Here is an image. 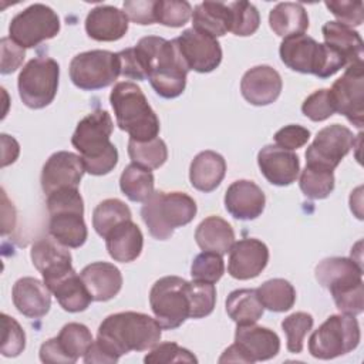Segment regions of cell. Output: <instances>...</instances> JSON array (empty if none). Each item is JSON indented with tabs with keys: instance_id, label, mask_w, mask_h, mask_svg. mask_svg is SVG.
I'll return each instance as SVG.
<instances>
[{
	"instance_id": "cell-1",
	"label": "cell",
	"mask_w": 364,
	"mask_h": 364,
	"mask_svg": "<svg viewBox=\"0 0 364 364\" xmlns=\"http://www.w3.org/2000/svg\"><path fill=\"white\" fill-rule=\"evenodd\" d=\"M132 48L145 80H149L158 95L169 100L183 92L189 68L182 60L175 40L148 36L142 37Z\"/></svg>"
},
{
	"instance_id": "cell-2",
	"label": "cell",
	"mask_w": 364,
	"mask_h": 364,
	"mask_svg": "<svg viewBox=\"0 0 364 364\" xmlns=\"http://www.w3.org/2000/svg\"><path fill=\"white\" fill-rule=\"evenodd\" d=\"M162 327L148 314L121 311L102 320L97 333V343L117 361L129 351H145L155 347Z\"/></svg>"
},
{
	"instance_id": "cell-3",
	"label": "cell",
	"mask_w": 364,
	"mask_h": 364,
	"mask_svg": "<svg viewBox=\"0 0 364 364\" xmlns=\"http://www.w3.org/2000/svg\"><path fill=\"white\" fill-rule=\"evenodd\" d=\"M112 129L111 115L104 109L92 111L77 124L71 144L80 152L85 172L100 176L115 168L118 151L109 141Z\"/></svg>"
},
{
	"instance_id": "cell-4",
	"label": "cell",
	"mask_w": 364,
	"mask_h": 364,
	"mask_svg": "<svg viewBox=\"0 0 364 364\" xmlns=\"http://www.w3.org/2000/svg\"><path fill=\"white\" fill-rule=\"evenodd\" d=\"M117 125L129 134L131 139L148 141L159 134V119L148 104L142 90L129 81L114 85L109 94Z\"/></svg>"
},
{
	"instance_id": "cell-5",
	"label": "cell",
	"mask_w": 364,
	"mask_h": 364,
	"mask_svg": "<svg viewBox=\"0 0 364 364\" xmlns=\"http://www.w3.org/2000/svg\"><path fill=\"white\" fill-rule=\"evenodd\" d=\"M279 54L284 65L301 74H313L318 78H328L347 67L346 60L324 43H317L307 34L284 37Z\"/></svg>"
},
{
	"instance_id": "cell-6",
	"label": "cell",
	"mask_w": 364,
	"mask_h": 364,
	"mask_svg": "<svg viewBox=\"0 0 364 364\" xmlns=\"http://www.w3.org/2000/svg\"><path fill=\"white\" fill-rule=\"evenodd\" d=\"M196 215L195 200L183 192H154L142 205L141 216L152 237L169 239L176 228L185 226Z\"/></svg>"
},
{
	"instance_id": "cell-7",
	"label": "cell",
	"mask_w": 364,
	"mask_h": 364,
	"mask_svg": "<svg viewBox=\"0 0 364 364\" xmlns=\"http://www.w3.org/2000/svg\"><path fill=\"white\" fill-rule=\"evenodd\" d=\"M47 209L51 237L73 249L85 243L88 230L84 222V202L78 188H63L47 195Z\"/></svg>"
},
{
	"instance_id": "cell-8",
	"label": "cell",
	"mask_w": 364,
	"mask_h": 364,
	"mask_svg": "<svg viewBox=\"0 0 364 364\" xmlns=\"http://www.w3.org/2000/svg\"><path fill=\"white\" fill-rule=\"evenodd\" d=\"M361 333L354 316H330L309 338V351L320 360H331L357 348Z\"/></svg>"
},
{
	"instance_id": "cell-9",
	"label": "cell",
	"mask_w": 364,
	"mask_h": 364,
	"mask_svg": "<svg viewBox=\"0 0 364 364\" xmlns=\"http://www.w3.org/2000/svg\"><path fill=\"white\" fill-rule=\"evenodd\" d=\"M60 67L50 57H36L20 71L17 87L21 101L33 109L53 102L58 88Z\"/></svg>"
},
{
	"instance_id": "cell-10",
	"label": "cell",
	"mask_w": 364,
	"mask_h": 364,
	"mask_svg": "<svg viewBox=\"0 0 364 364\" xmlns=\"http://www.w3.org/2000/svg\"><path fill=\"white\" fill-rule=\"evenodd\" d=\"M188 282L178 276H165L154 283L149 291L151 310L165 330L178 328L189 317Z\"/></svg>"
},
{
	"instance_id": "cell-11",
	"label": "cell",
	"mask_w": 364,
	"mask_h": 364,
	"mask_svg": "<svg viewBox=\"0 0 364 364\" xmlns=\"http://www.w3.org/2000/svg\"><path fill=\"white\" fill-rule=\"evenodd\" d=\"M121 75L117 53L91 50L77 54L70 63V78L75 87L94 91L111 85Z\"/></svg>"
},
{
	"instance_id": "cell-12",
	"label": "cell",
	"mask_w": 364,
	"mask_h": 364,
	"mask_svg": "<svg viewBox=\"0 0 364 364\" xmlns=\"http://www.w3.org/2000/svg\"><path fill=\"white\" fill-rule=\"evenodd\" d=\"M60 31L57 13L41 3H34L16 14L9 26L10 38L23 48H33L55 37Z\"/></svg>"
},
{
	"instance_id": "cell-13",
	"label": "cell",
	"mask_w": 364,
	"mask_h": 364,
	"mask_svg": "<svg viewBox=\"0 0 364 364\" xmlns=\"http://www.w3.org/2000/svg\"><path fill=\"white\" fill-rule=\"evenodd\" d=\"M354 145L355 136L347 127L340 124L324 127L306 151V165L334 171Z\"/></svg>"
},
{
	"instance_id": "cell-14",
	"label": "cell",
	"mask_w": 364,
	"mask_h": 364,
	"mask_svg": "<svg viewBox=\"0 0 364 364\" xmlns=\"http://www.w3.org/2000/svg\"><path fill=\"white\" fill-rule=\"evenodd\" d=\"M336 112L344 115L358 129L364 119V65L363 61L347 65L344 74L330 90Z\"/></svg>"
},
{
	"instance_id": "cell-15",
	"label": "cell",
	"mask_w": 364,
	"mask_h": 364,
	"mask_svg": "<svg viewBox=\"0 0 364 364\" xmlns=\"http://www.w3.org/2000/svg\"><path fill=\"white\" fill-rule=\"evenodd\" d=\"M92 343V334L87 326L68 323L60 330L57 337L48 338L41 344L40 360L43 363L73 364L85 355Z\"/></svg>"
},
{
	"instance_id": "cell-16",
	"label": "cell",
	"mask_w": 364,
	"mask_h": 364,
	"mask_svg": "<svg viewBox=\"0 0 364 364\" xmlns=\"http://www.w3.org/2000/svg\"><path fill=\"white\" fill-rule=\"evenodd\" d=\"M173 40L189 70L196 73H210L219 67L222 61V48L215 37L195 28H188Z\"/></svg>"
},
{
	"instance_id": "cell-17",
	"label": "cell",
	"mask_w": 364,
	"mask_h": 364,
	"mask_svg": "<svg viewBox=\"0 0 364 364\" xmlns=\"http://www.w3.org/2000/svg\"><path fill=\"white\" fill-rule=\"evenodd\" d=\"M84 172L81 156L68 151H58L43 166L41 188L46 195L63 188H78Z\"/></svg>"
},
{
	"instance_id": "cell-18",
	"label": "cell",
	"mask_w": 364,
	"mask_h": 364,
	"mask_svg": "<svg viewBox=\"0 0 364 364\" xmlns=\"http://www.w3.org/2000/svg\"><path fill=\"white\" fill-rule=\"evenodd\" d=\"M30 257L46 284L74 270L70 250L54 237H40L36 240L31 246Z\"/></svg>"
},
{
	"instance_id": "cell-19",
	"label": "cell",
	"mask_w": 364,
	"mask_h": 364,
	"mask_svg": "<svg viewBox=\"0 0 364 364\" xmlns=\"http://www.w3.org/2000/svg\"><path fill=\"white\" fill-rule=\"evenodd\" d=\"M269 262L267 246L253 237L235 242L229 250L228 272L233 279L249 280L259 276Z\"/></svg>"
},
{
	"instance_id": "cell-20",
	"label": "cell",
	"mask_w": 364,
	"mask_h": 364,
	"mask_svg": "<svg viewBox=\"0 0 364 364\" xmlns=\"http://www.w3.org/2000/svg\"><path fill=\"white\" fill-rule=\"evenodd\" d=\"M257 164L263 176L276 186L293 183L300 172L299 156L277 145H266L257 154Z\"/></svg>"
},
{
	"instance_id": "cell-21",
	"label": "cell",
	"mask_w": 364,
	"mask_h": 364,
	"mask_svg": "<svg viewBox=\"0 0 364 364\" xmlns=\"http://www.w3.org/2000/svg\"><path fill=\"white\" fill-rule=\"evenodd\" d=\"M282 77L270 65H256L247 70L240 81L243 98L252 105H269L274 102L282 92Z\"/></svg>"
},
{
	"instance_id": "cell-22",
	"label": "cell",
	"mask_w": 364,
	"mask_h": 364,
	"mask_svg": "<svg viewBox=\"0 0 364 364\" xmlns=\"http://www.w3.org/2000/svg\"><path fill=\"white\" fill-rule=\"evenodd\" d=\"M235 344L250 364L270 360L276 357L280 350L279 336L273 330L256 326L255 323L237 326L235 333Z\"/></svg>"
},
{
	"instance_id": "cell-23",
	"label": "cell",
	"mask_w": 364,
	"mask_h": 364,
	"mask_svg": "<svg viewBox=\"0 0 364 364\" xmlns=\"http://www.w3.org/2000/svg\"><path fill=\"white\" fill-rule=\"evenodd\" d=\"M314 276L331 294L363 283L361 264L348 257L334 256L321 260L314 269Z\"/></svg>"
},
{
	"instance_id": "cell-24",
	"label": "cell",
	"mask_w": 364,
	"mask_h": 364,
	"mask_svg": "<svg viewBox=\"0 0 364 364\" xmlns=\"http://www.w3.org/2000/svg\"><path fill=\"white\" fill-rule=\"evenodd\" d=\"M266 198L263 191L252 181H235L225 193L226 210L239 220H252L262 215Z\"/></svg>"
},
{
	"instance_id": "cell-25",
	"label": "cell",
	"mask_w": 364,
	"mask_h": 364,
	"mask_svg": "<svg viewBox=\"0 0 364 364\" xmlns=\"http://www.w3.org/2000/svg\"><path fill=\"white\" fill-rule=\"evenodd\" d=\"M14 307L26 317L40 318L51 307V291L36 277L18 279L11 290Z\"/></svg>"
},
{
	"instance_id": "cell-26",
	"label": "cell",
	"mask_w": 364,
	"mask_h": 364,
	"mask_svg": "<svg viewBox=\"0 0 364 364\" xmlns=\"http://www.w3.org/2000/svg\"><path fill=\"white\" fill-rule=\"evenodd\" d=\"M85 31L95 41H117L128 31V17L118 7L97 6L85 18Z\"/></svg>"
},
{
	"instance_id": "cell-27",
	"label": "cell",
	"mask_w": 364,
	"mask_h": 364,
	"mask_svg": "<svg viewBox=\"0 0 364 364\" xmlns=\"http://www.w3.org/2000/svg\"><path fill=\"white\" fill-rule=\"evenodd\" d=\"M94 301L114 299L122 287V276L117 266L108 262H94L80 273Z\"/></svg>"
},
{
	"instance_id": "cell-28",
	"label": "cell",
	"mask_w": 364,
	"mask_h": 364,
	"mask_svg": "<svg viewBox=\"0 0 364 364\" xmlns=\"http://www.w3.org/2000/svg\"><path fill=\"white\" fill-rule=\"evenodd\" d=\"M105 246L108 255L121 263L134 262L142 252L144 236L136 223L124 220L117 225L105 237Z\"/></svg>"
},
{
	"instance_id": "cell-29",
	"label": "cell",
	"mask_w": 364,
	"mask_h": 364,
	"mask_svg": "<svg viewBox=\"0 0 364 364\" xmlns=\"http://www.w3.org/2000/svg\"><path fill=\"white\" fill-rule=\"evenodd\" d=\"M226 173V162L223 156L215 151L199 152L189 168L191 185L200 192H212L216 189Z\"/></svg>"
},
{
	"instance_id": "cell-30",
	"label": "cell",
	"mask_w": 364,
	"mask_h": 364,
	"mask_svg": "<svg viewBox=\"0 0 364 364\" xmlns=\"http://www.w3.org/2000/svg\"><path fill=\"white\" fill-rule=\"evenodd\" d=\"M324 44L336 50L347 65L363 61V40L360 34L338 21H327L321 28Z\"/></svg>"
},
{
	"instance_id": "cell-31",
	"label": "cell",
	"mask_w": 364,
	"mask_h": 364,
	"mask_svg": "<svg viewBox=\"0 0 364 364\" xmlns=\"http://www.w3.org/2000/svg\"><path fill=\"white\" fill-rule=\"evenodd\" d=\"M46 286L55 296L58 304L65 311H84L92 301V297L88 293L81 276H78L75 270H71L70 273Z\"/></svg>"
},
{
	"instance_id": "cell-32",
	"label": "cell",
	"mask_w": 364,
	"mask_h": 364,
	"mask_svg": "<svg viewBox=\"0 0 364 364\" xmlns=\"http://www.w3.org/2000/svg\"><path fill=\"white\" fill-rule=\"evenodd\" d=\"M195 240L203 252L226 255L235 243V232L225 219L209 216L198 225Z\"/></svg>"
},
{
	"instance_id": "cell-33",
	"label": "cell",
	"mask_w": 364,
	"mask_h": 364,
	"mask_svg": "<svg viewBox=\"0 0 364 364\" xmlns=\"http://www.w3.org/2000/svg\"><path fill=\"white\" fill-rule=\"evenodd\" d=\"M192 28L215 38L225 36L230 28L229 6L220 1L199 3L192 11Z\"/></svg>"
},
{
	"instance_id": "cell-34",
	"label": "cell",
	"mask_w": 364,
	"mask_h": 364,
	"mask_svg": "<svg viewBox=\"0 0 364 364\" xmlns=\"http://www.w3.org/2000/svg\"><path fill=\"white\" fill-rule=\"evenodd\" d=\"M269 24L280 37L303 34L309 27V16L300 3H279L270 10Z\"/></svg>"
},
{
	"instance_id": "cell-35",
	"label": "cell",
	"mask_w": 364,
	"mask_h": 364,
	"mask_svg": "<svg viewBox=\"0 0 364 364\" xmlns=\"http://www.w3.org/2000/svg\"><path fill=\"white\" fill-rule=\"evenodd\" d=\"M262 306L255 289L233 290L226 299V313L237 324H253L263 316Z\"/></svg>"
},
{
	"instance_id": "cell-36",
	"label": "cell",
	"mask_w": 364,
	"mask_h": 364,
	"mask_svg": "<svg viewBox=\"0 0 364 364\" xmlns=\"http://www.w3.org/2000/svg\"><path fill=\"white\" fill-rule=\"evenodd\" d=\"M262 306L270 311L282 313L294 306L296 290L293 284L284 279H270L256 289Z\"/></svg>"
},
{
	"instance_id": "cell-37",
	"label": "cell",
	"mask_w": 364,
	"mask_h": 364,
	"mask_svg": "<svg viewBox=\"0 0 364 364\" xmlns=\"http://www.w3.org/2000/svg\"><path fill=\"white\" fill-rule=\"evenodd\" d=\"M119 188L132 202H145L154 193V175L151 169L129 164L121 173Z\"/></svg>"
},
{
	"instance_id": "cell-38",
	"label": "cell",
	"mask_w": 364,
	"mask_h": 364,
	"mask_svg": "<svg viewBox=\"0 0 364 364\" xmlns=\"http://www.w3.org/2000/svg\"><path fill=\"white\" fill-rule=\"evenodd\" d=\"M128 155L132 164L146 169H156L166 162L168 148L166 144L158 136L148 141H135L129 138Z\"/></svg>"
},
{
	"instance_id": "cell-39",
	"label": "cell",
	"mask_w": 364,
	"mask_h": 364,
	"mask_svg": "<svg viewBox=\"0 0 364 364\" xmlns=\"http://www.w3.org/2000/svg\"><path fill=\"white\" fill-rule=\"evenodd\" d=\"M131 218L132 213L122 200L115 198L105 199L100 202L92 212V226L101 237H105L117 225Z\"/></svg>"
},
{
	"instance_id": "cell-40",
	"label": "cell",
	"mask_w": 364,
	"mask_h": 364,
	"mask_svg": "<svg viewBox=\"0 0 364 364\" xmlns=\"http://www.w3.org/2000/svg\"><path fill=\"white\" fill-rule=\"evenodd\" d=\"M300 189L310 199H324L334 189L333 171L306 165L300 175Z\"/></svg>"
},
{
	"instance_id": "cell-41",
	"label": "cell",
	"mask_w": 364,
	"mask_h": 364,
	"mask_svg": "<svg viewBox=\"0 0 364 364\" xmlns=\"http://www.w3.org/2000/svg\"><path fill=\"white\" fill-rule=\"evenodd\" d=\"M186 291L191 318H202L213 311L216 303V289L213 283L199 280L188 282Z\"/></svg>"
},
{
	"instance_id": "cell-42",
	"label": "cell",
	"mask_w": 364,
	"mask_h": 364,
	"mask_svg": "<svg viewBox=\"0 0 364 364\" xmlns=\"http://www.w3.org/2000/svg\"><path fill=\"white\" fill-rule=\"evenodd\" d=\"M228 6L230 10L229 31L240 37L255 34L260 24V16L257 9L249 1H233Z\"/></svg>"
},
{
	"instance_id": "cell-43",
	"label": "cell",
	"mask_w": 364,
	"mask_h": 364,
	"mask_svg": "<svg viewBox=\"0 0 364 364\" xmlns=\"http://www.w3.org/2000/svg\"><path fill=\"white\" fill-rule=\"evenodd\" d=\"M313 323V316L304 311H296L282 321V328L287 338L286 347L290 353H301L304 337L311 330Z\"/></svg>"
},
{
	"instance_id": "cell-44",
	"label": "cell",
	"mask_w": 364,
	"mask_h": 364,
	"mask_svg": "<svg viewBox=\"0 0 364 364\" xmlns=\"http://www.w3.org/2000/svg\"><path fill=\"white\" fill-rule=\"evenodd\" d=\"M155 20L168 27H182L192 16V6L185 0H155Z\"/></svg>"
},
{
	"instance_id": "cell-45",
	"label": "cell",
	"mask_w": 364,
	"mask_h": 364,
	"mask_svg": "<svg viewBox=\"0 0 364 364\" xmlns=\"http://www.w3.org/2000/svg\"><path fill=\"white\" fill-rule=\"evenodd\" d=\"M225 272V263L222 255L213 252L199 253L191 266V276L193 280L216 283Z\"/></svg>"
},
{
	"instance_id": "cell-46",
	"label": "cell",
	"mask_w": 364,
	"mask_h": 364,
	"mask_svg": "<svg viewBox=\"0 0 364 364\" xmlns=\"http://www.w3.org/2000/svg\"><path fill=\"white\" fill-rule=\"evenodd\" d=\"M1 346L0 353L4 357H17L26 347V334L18 321L6 313L1 314Z\"/></svg>"
},
{
	"instance_id": "cell-47",
	"label": "cell",
	"mask_w": 364,
	"mask_h": 364,
	"mask_svg": "<svg viewBox=\"0 0 364 364\" xmlns=\"http://www.w3.org/2000/svg\"><path fill=\"white\" fill-rule=\"evenodd\" d=\"M301 112L314 122L330 118L336 112L330 90L321 88L310 94L301 104Z\"/></svg>"
},
{
	"instance_id": "cell-48",
	"label": "cell",
	"mask_w": 364,
	"mask_h": 364,
	"mask_svg": "<svg viewBox=\"0 0 364 364\" xmlns=\"http://www.w3.org/2000/svg\"><path fill=\"white\" fill-rule=\"evenodd\" d=\"M144 363H198V358L189 350L178 346L176 343L166 341L152 347V350L144 357Z\"/></svg>"
},
{
	"instance_id": "cell-49",
	"label": "cell",
	"mask_w": 364,
	"mask_h": 364,
	"mask_svg": "<svg viewBox=\"0 0 364 364\" xmlns=\"http://www.w3.org/2000/svg\"><path fill=\"white\" fill-rule=\"evenodd\" d=\"M326 7L337 17L338 23L351 28L353 26H360L364 20V9L360 0H331L326 1Z\"/></svg>"
},
{
	"instance_id": "cell-50",
	"label": "cell",
	"mask_w": 364,
	"mask_h": 364,
	"mask_svg": "<svg viewBox=\"0 0 364 364\" xmlns=\"http://www.w3.org/2000/svg\"><path fill=\"white\" fill-rule=\"evenodd\" d=\"M334 299V303L337 306V309L343 313V314H348V316H357L363 313L364 309V289H363V283L350 287L347 290H341L337 293L331 294Z\"/></svg>"
},
{
	"instance_id": "cell-51",
	"label": "cell",
	"mask_w": 364,
	"mask_h": 364,
	"mask_svg": "<svg viewBox=\"0 0 364 364\" xmlns=\"http://www.w3.org/2000/svg\"><path fill=\"white\" fill-rule=\"evenodd\" d=\"M310 139V131L301 125H286L274 134V142L277 146L293 151L301 148Z\"/></svg>"
},
{
	"instance_id": "cell-52",
	"label": "cell",
	"mask_w": 364,
	"mask_h": 364,
	"mask_svg": "<svg viewBox=\"0 0 364 364\" xmlns=\"http://www.w3.org/2000/svg\"><path fill=\"white\" fill-rule=\"evenodd\" d=\"M1 48V65L0 73L1 74H11L14 73L23 63L26 57V50L14 43L10 37H3L0 41Z\"/></svg>"
},
{
	"instance_id": "cell-53",
	"label": "cell",
	"mask_w": 364,
	"mask_h": 364,
	"mask_svg": "<svg viewBox=\"0 0 364 364\" xmlns=\"http://www.w3.org/2000/svg\"><path fill=\"white\" fill-rule=\"evenodd\" d=\"M154 6L155 0H127L124 1V13L127 14L128 20L146 26L156 21Z\"/></svg>"
},
{
	"instance_id": "cell-54",
	"label": "cell",
	"mask_w": 364,
	"mask_h": 364,
	"mask_svg": "<svg viewBox=\"0 0 364 364\" xmlns=\"http://www.w3.org/2000/svg\"><path fill=\"white\" fill-rule=\"evenodd\" d=\"M1 146H3L1 148V166L4 168L17 159L20 146L14 138H11L6 134H1Z\"/></svg>"
}]
</instances>
